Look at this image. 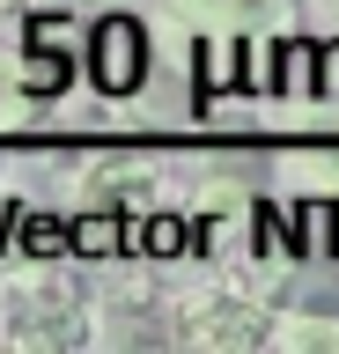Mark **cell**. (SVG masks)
<instances>
[{
	"label": "cell",
	"instance_id": "obj_1",
	"mask_svg": "<svg viewBox=\"0 0 339 354\" xmlns=\"http://www.w3.org/2000/svg\"><path fill=\"white\" fill-rule=\"evenodd\" d=\"M89 295L59 273L23 281L0 295V347H81L89 339Z\"/></svg>",
	"mask_w": 339,
	"mask_h": 354
},
{
	"label": "cell",
	"instance_id": "obj_2",
	"mask_svg": "<svg viewBox=\"0 0 339 354\" xmlns=\"http://www.w3.org/2000/svg\"><path fill=\"white\" fill-rule=\"evenodd\" d=\"M200 37H280L310 15V0H162Z\"/></svg>",
	"mask_w": 339,
	"mask_h": 354
},
{
	"label": "cell",
	"instance_id": "obj_3",
	"mask_svg": "<svg viewBox=\"0 0 339 354\" xmlns=\"http://www.w3.org/2000/svg\"><path fill=\"white\" fill-rule=\"evenodd\" d=\"M170 339L184 347H258L266 339V303L251 295H184L170 317Z\"/></svg>",
	"mask_w": 339,
	"mask_h": 354
},
{
	"label": "cell",
	"instance_id": "obj_4",
	"mask_svg": "<svg viewBox=\"0 0 339 354\" xmlns=\"http://www.w3.org/2000/svg\"><path fill=\"white\" fill-rule=\"evenodd\" d=\"M266 347H280V354H339V310L332 303L266 310Z\"/></svg>",
	"mask_w": 339,
	"mask_h": 354
},
{
	"label": "cell",
	"instance_id": "obj_5",
	"mask_svg": "<svg viewBox=\"0 0 339 354\" xmlns=\"http://www.w3.org/2000/svg\"><path fill=\"white\" fill-rule=\"evenodd\" d=\"M37 104H45V74L30 66L23 44L0 37V133H8V126H30V118H37Z\"/></svg>",
	"mask_w": 339,
	"mask_h": 354
},
{
	"label": "cell",
	"instance_id": "obj_6",
	"mask_svg": "<svg viewBox=\"0 0 339 354\" xmlns=\"http://www.w3.org/2000/svg\"><path fill=\"white\" fill-rule=\"evenodd\" d=\"M317 8H325V15H332V22H339V0H317Z\"/></svg>",
	"mask_w": 339,
	"mask_h": 354
}]
</instances>
